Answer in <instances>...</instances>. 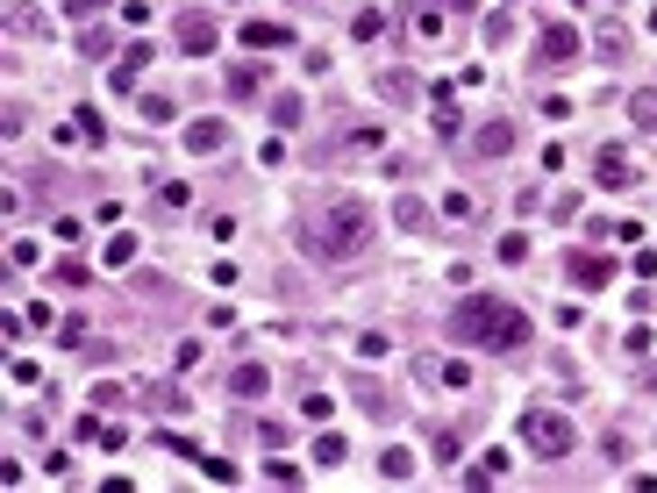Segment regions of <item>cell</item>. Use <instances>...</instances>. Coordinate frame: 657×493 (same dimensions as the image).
I'll return each mask as SVG.
<instances>
[{"label": "cell", "mask_w": 657, "mask_h": 493, "mask_svg": "<svg viewBox=\"0 0 657 493\" xmlns=\"http://www.w3.org/2000/svg\"><path fill=\"white\" fill-rule=\"evenodd\" d=\"M300 243H307L315 258H358V251L372 243V207H365L358 194H329L315 215H307Z\"/></svg>", "instance_id": "1"}, {"label": "cell", "mask_w": 657, "mask_h": 493, "mask_svg": "<svg viewBox=\"0 0 657 493\" xmlns=\"http://www.w3.org/2000/svg\"><path fill=\"white\" fill-rule=\"evenodd\" d=\"M451 329H458L465 343H486V351H522V343H529V315H522V307H507V300H493V294L458 300Z\"/></svg>", "instance_id": "2"}, {"label": "cell", "mask_w": 657, "mask_h": 493, "mask_svg": "<svg viewBox=\"0 0 657 493\" xmlns=\"http://www.w3.org/2000/svg\"><path fill=\"white\" fill-rule=\"evenodd\" d=\"M522 443H529L536 458H571V422L551 415V407H529V415H522Z\"/></svg>", "instance_id": "3"}, {"label": "cell", "mask_w": 657, "mask_h": 493, "mask_svg": "<svg viewBox=\"0 0 657 493\" xmlns=\"http://www.w3.org/2000/svg\"><path fill=\"white\" fill-rule=\"evenodd\" d=\"M536 58H543V65H571V58H579V29H571V22H543V29H536Z\"/></svg>", "instance_id": "4"}, {"label": "cell", "mask_w": 657, "mask_h": 493, "mask_svg": "<svg viewBox=\"0 0 657 493\" xmlns=\"http://www.w3.org/2000/svg\"><path fill=\"white\" fill-rule=\"evenodd\" d=\"M593 179H600L607 194H622V187H636V165H629V151H615V143H607V151L593 158Z\"/></svg>", "instance_id": "5"}, {"label": "cell", "mask_w": 657, "mask_h": 493, "mask_svg": "<svg viewBox=\"0 0 657 493\" xmlns=\"http://www.w3.org/2000/svg\"><path fill=\"white\" fill-rule=\"evenodd\" d=\"M564 272H571L579 287H593V294H600V287L615 279V258H600V251H571V258H564Z\"/></svg>", "instance_id": "6"}, {"label": "cell", "mask_w": 657, "mask_h": 493, "mask_svg": "<svg viewBox=\"0 0 657 493\" xmlns=\"http://www.w3.org/2000/svg\"><path fill=\"white\" fill-rule=\"evenodd\" d=\"M222 43V29H214V14H187L179 22V50H193V58H207Z\"/></svg>", "instance_id": "7"}, {"label": "cell", "mask_w": 657, "mask_h": 493, "mask_svg": "<svg viewBox=\"0 0 657 493\" xmlns=\"http://www.w3.org/2000/svg\"><path fill=\"white\" fill-rule=\"evenodd\" d=\"M471 151H479V158H507V151H515V122H507V114H493V122L471 136Z\"/></svg>", "instance_id": "8"}, {"label": "cell", "mask_w": 657, "mask_h": 493, "mask_svg": "<svg viewBox=\"0 0 657 493\" xmlns=\"http://www.w3.org/2000/svg\"><path fill=\"white\" fill-rule=\"evenodd\" d=\"M293 29L286 22H243V50H286Z\"/></svg>", "instance_id": "9"}, {"label": "cell", "mask_w": 657, "mask_h": 493, "mask_svg": "<svg viewBox=\"0 0 657 493\" xmlns=\"http://www.w3.org/2000/svg\"><path fill=\"white\" fill-rule=\"evenodd\" d=\"M265 387H272V372H265V365H251V358L229 372V394H236V400H265Z\"/></svg>", "instance_id": "10"}, {"label": "cell", "mask_w": 657, "mask_h": 493, "mask_svg": "<svg viewBox=\"0 0 657 493\" xmlns=\"http://www.w3.org/2000/svg\"><path fill=\"white\" fill-rule=\"evenodd\" d=\"M143 407H151V415H187L193 400L179 394V387H172V379H151V387H143Z\"/></svg>", "instance_id": "11"}, {"label": "cell", "mask_w": 657, "mask_h": 493, "mask_svg": "<svg viewBox=\"0 0 657 493\" xmlns=\"http://www.w3.org/2000/svg\"><path fill=\"white\" fill-rule=\"evenodd\" d=\"M151 58H158L151 43H129V50H122V65H114V94H129V87H136V72H143Z\"/></svg>", "instance_id": "12"}, {"label": "cell", "mask_w": 657, "mask_h": 493, "mask_svg": "<svg viewBox=\"0 0 657 493\" xmlns=\"http://www.w3.org/2000/svg\"><path fill=\"white\" fill-rule=\"evenodd\" d=\"M222 143H229V122H193V129H187L193 158H207V151H222Z\"/></svg>", "instance_id": "13"}, {"label": "cell", "mask_w": 657, "mask_h": 493, "mask_svg": "<svg viewBox=\"0 0 657 493\" xmlns=\"http://www.w3.org/2000/svg\"><path fill=\"white\" fill-rule=\"evenodd\" d=\"M379 479H393V487H400V479H415V451H400V443H393V451H379Z\"/></svg>", "instance_id": "14"}, {"label": "cell", "mask_w": 657, "mask_h": 493, "mask_svg": "<svg viewBox=\"0 0 657 493\" xmlns=\"http://www.w3.org/2000/svg\"><path fill=\"white\" fill-rule=\"evenodd\" d=\"M629 114H636V129H643V136H657V87L629 94Z\"/></svg>", "instance_id": "15"}, {"label": "cell", "mask_w": 657, "mask_h": 493, "mask_svg": "<svg viewBox=\"0 0 657 493\" xmlns=\"http://www.w3.org/2000/svg\"><path fill=\"white\" fill-rule=\"evenodd\" d=\"M393 222H400V229H422V222H429V200H422V194H400V200H393Z\"/></svg>", "instance_id": "16"}, {"label": "cell", "mask_w": 657, "mask_h": 493, "mask_svg": "<svg viewBox=\"0 0 657 493\" xmlns=\"http://www.w3.org/2000/svg\"><path fill=\"white\" fill-rule=\"evenodd\" d=\"M343 458H351V443H343L336 429H322V436H315V465H343Z\"/></svg>", "instance_id": "17"}, {"label": "cell", "mask_w": 657, "mask_h": 493, "mask_svg": "<svg viewBox=\"0 0 657 493\" xmlns=\"http://www.w3.org/2000/svg\"><path fill=\"white\" fill-rule=\"evenodd\" d=\"M415 36H422V43H436V36H443V7L415 0Z\"/></svg>", "instance_id": "18"}, {"label": "cell", "mask_w": 657, "mask_h": 493, "mask_svg": "<svg viewBox=\"0 0 657 493\" xmlns=\"http://www.w3.org/2000/svg\"><path fill=\"white\" fill-rule=\"evenodd\" d=\"M258 87H265V65H236V72H229V94L236 100H251Z\"/></svg>", "instance_id": "19"}, {"label": "cell", "mask_w": 657, "mask_h": 493, "mask_svg": "<svg viewBox=\"0 0 657 493\" xmlns=\"http://www.w3.org/2000/svg\"><path fill=\"white\" fill-rule=\"evenodd\" d=\"M386 143V129L379 122H358V129H343V151H379Z\"/></svg>", "instance_id": "20"}, {"label": "cell", "mask_w": 657, "mask_h": 493, "mask_svg": "<svg viewBox=\"0 0 657 493\" xmlns=\"http://www.w3.org/2000/svg\"><path fill=\"white\" fill-rule=\"evenodd\" d=\"M351 36H358V43H379V36H386V14H379V7L351 14Z\"/></svg>", "instance_id": "21"}, {"label": "cell", "mask_w": 657, "mask_h": 493, "mask_svg": "<svg viewBox=\"0 0 657 493\" xmlns=\"http://www.w3.org/2000/svg\"><path fill=\"white\" fill-rule=\"evenodd\" d=\"M107 265H114V272H122V265H136V236H129V229H114V236H107Z\"/></svg>", "instance_id": "22"}, {"label": "cell", "mask_w": 657, "mask_h": 493, "mask_svg": "<svg viewBox=\"0 0 657 493\" xmlns=\"http://www.w3.org/2000/svg\"><path fill=\"white\" fill-rule=\"evenodd\" d=\"M436 129H443V136H458V100H451V87H436Z\"/></svg>", "instance_id": "23"}, {"label": "cell", "mask_w": 657, "mask_h": 493, "mask_svg": "<svg viewBox=\"0 0 657 493\" xmlns=\"http://www.w3.org/2000/svg\"><path fill=\"white\" fill-rule=\"evenodd\" d=\"M436 379H443L451 394H465V387H471V365H465V358H451V365H436Z\"/></svg>", "instance_id": "24"}, {"label": "cell", "mask_w": 657, "mask_h": 493, "mask_svg": "<svg viewBox=\"0 0 657 493\" xmlns=\"http://www.w3.org/2000/svg\"><path fill=\"white\" fill-rule=\"evenodd\" d=\"M593 43H600V58H622V50H629V36H622L615 22H600V36H593Z\"/></svg>", "instance_id": "25"}, {"label": "cell", "mask_w": 657, "mask_h": 493, "mask_svg": "<svg viewBox=\"0 0 657 493\" xmlns=\"http://www.w3.org/2000/svg\"><path fill=\"white\" fill-rule=\"evenodd\" d=\"M522 258H529V236L507 229V236H500V265H522Z\"/></svg>", "instance_id": "26"}, {"label": "cell", "mask_w": 657, "mask_h": 493, "mask_svg": "<svg viewBox=\"0 0 657 493\" xmlns=\"http://www.w3.org/2000/svg\"><path fill=\"white\" fill-rule=\"evenodd\" d=\"M200 472H207L214 487H229V479H236V465H229V458H214V451H200Z\"/></svg>", "instance_id": "27"}, {"label": "cell", "mask_w": 657, "mask_h": 493, "mask_svg": "<svg viewBox=\"0 0 657 493\" xmlns=\"http://www.w3.org/2000/svg\"><path fill=\"white\" fill-rule=\"evenodd\" d=\"M358 407H365V415H372V422H393V400L379 394V387H365V394H358Z\"/></svg>", "instance_id": "28"}, {"label": "cell", "mask_w": 657, "mask_h": 493, "mask_svg": "<svg viewBox=\"0 0 657 493\" xmlns=\"http://www.w3.org/2000/svg\"><path fill=\"white\" fill-rule=\"evenodd\" d=\"M379 94H386V100H415V79H407V72H386Z\"/></svg>", "instance_id": "29"}, {"label": "cell", "mask_w": 657, "mask_h": 493, "mask_svg": "<svg viewBox=\"0 0 657 493\" xmlns=\"http://www.w3.org/2000/svg\"><path fill=\"white\" fill-rule=\"evenodd\" d=\"M265 479H272V487H300V465H293V458H272Z\"/></svg>", "instance_id": "30"}, {"label": "cell", "mask_w": 657, "mask_h": 493, "mask_svg": "<svg viewBox=\"0 0 657 493\" xmlns=\"http://www.w3.org/2000/svg\"><path fill=\"white\" fill-rule=\"evenodd\" d=\"M272 122H279V129H300V100L279 94V100H272Z\"/></svg>", "instance_id": "31"}, {"label": "cell", "mask_w": 657, "mask_h": 493, "mask_svg": "<svg viewBox=\"0 0 657 493\" xmlns=\"http://www.w3.org/2000/svg\"><path fill=\"white\" fill-rule=\"evenodd\" d=\"M329 407H336V400H329V394H315V387H307V400H300V415H307V422H329Z\"/></svg>", "instance_id": "32"}, {"label": "cell", "mask_w": 657, "mask_h": 493, "mask_svg": "<svg viewBox=\"0 0 657 493\" xmlns=\"http://www.w3.org/2000/svg\"><path fill=\"white\" fill-rule=\"evenodd\" d=\"M158 200H165V207H187L193 187H187V179H165V187H158Z\"/></svg>", "instance_id": "33"}, {"label": "cell", "mask_w": 657, "mask_h": 493, "mask_svg": "<svg viewBox=\"0 0 657 493\" xmlns=\"http://www.w3.org/2000/svg\"><path fill=\"white\" fill-rule=\"evenodd\" d=\"M7 29H14V36H43V14H22V7H14V14H7Z\"/></svg>", "instance_id": "34"}, {"label": "cell", "mask_w": 657, "mask_h": 493, "mask_svg": "<svg viewBox=\"0 0 657 493\" xmlns=\"http://www.w3.org/2000/svg\"><path fill=\"white\" fill-rule=\"evenodd\" d=\"M429 451H436V465H451V458H458V436H451V429H436V436H429Z\"/></svg>", "instance_id": "35"}, {"label": "cell", "mask_w": 657, "mask_h": 493, "mask_svg": "<svg viewBox=\"0 0 657 493\" xmlns=\"http://www.w3.org/2000/svg\"><path fill=\"white\" fill-rule=\"evenodd\" d=\"M143 122H172V100H165V94H143Z\"/></svg>", "instance_id": "36"}, {"label": "cell", "mask_w": 657, "mask_h": 493, "mask_svg": "<svg viewBox=\"0 0 657 493\" xmlns=\"http://www.w3.org/2000/svg\"><path fill=\"white\" fill-rule=\"evenodd\" d=\"M79 136H87V143H100V136H107V122H100L94 107H79Z\"/></svg>", "instance_id": "37"}, {"label": "cell", "mask_w": 657, "mask_h": 493, "mask_svg": "<svg viewBox=\"0 0 657 493\" xmlns=\"http://www.w3.org/2000/svg\"><path fill=\"white\" fill-rule=\"evenodd\" d=\"M443 215L451 222H471V194H443Z\"/></svg>", "instance_id": "38"}, {"label": "cell", "mask_w": 657, "mask_h": 493, "mask_svg": "<svg viewBox=\"0 0 657 493\" xmlns=\"http://www.w3.org/2000/svg\"><path fill=\"white\" fill-rule=\"evenodd\" d=\"M100 7H107V0H72V14H79V22H94Z\"/></svg>", "instance_id": "39"}, {"label": "cell", "mask_w": 657, "mask_h": 493, "mask_svg": "<svg viewBox=\"0 0 657 493\" xmlns=\"http://www.w3.org/2000/svg\"><path fill=\"white\" fill-rule=\"evenodd\" d=\"M436 7H451V14H465V7H479V0H436Z\"/></svg>", "instance_id": "40"}, {"label": "cell", "mask_w": 657, "mask_h": 493, "mask_svg": "<svg viewBox=\"0 0 657 493\" xmlns=\"http://www.w3.org/2000/svg\"><path fill=\"white\" fill-rule=\"evenodd\" d=\"M651 29H657V7H651Z\"/></svg>", "instance_id": "41"}]
</instances>
